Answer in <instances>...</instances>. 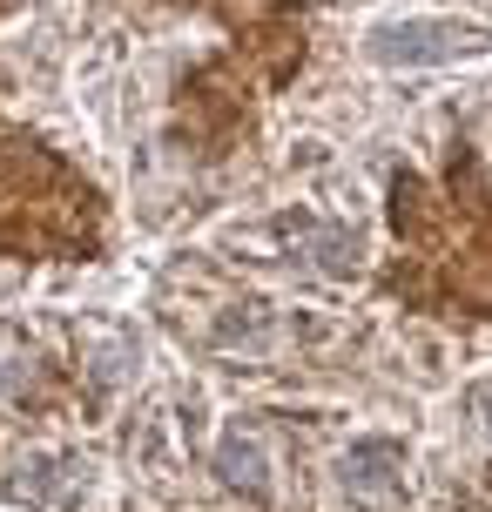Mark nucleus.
<instances>
[{
  "label": "nucleus",
  "mask_w": 492,
  "mask_h": 512,
  "mask_svg": "<svg viewBox=\"0 0 492 512\" xmlns=\"http://www.w3.org/2000/svg\"><path fill=\"white\" fill-rule=\"evenodd\" d=\"M486 48V27L472 21H398L371 34V54L378 61H405V68H425V61H459V54Z\"/></svg>",
  "instance_id": "1"
},
{
  "label": "nucleus",
  "mask_w": 492,
  "mask_h": 512,
  "mask_svg": "<svg viewBox=\"0 0 492 512\" xmlns=\"http://www.w3.org/2000/svg\"><path fill=\"white\" fill-rule=\"evenodd\" d=\"M344 486L358 499H398V445L385 438H364L344 452Z\"/></svg>",
  "instance_id": "2"
},
{
  "label": "nucleus",
  "mask_w": 492,
  "mask_h": 512,
  "mask_svg": "<svg viewBox=\"0 0 492 512\" xmlns=\"http://www.w3.org/2000/svg\"><path fill=\"white\" fill-rule=\"evenodd\" d=\"M223 472H230V486H250V492H263V459H257V445H223Z\"/></svg>",
  "instance_id": "3"
}]
</instances>
